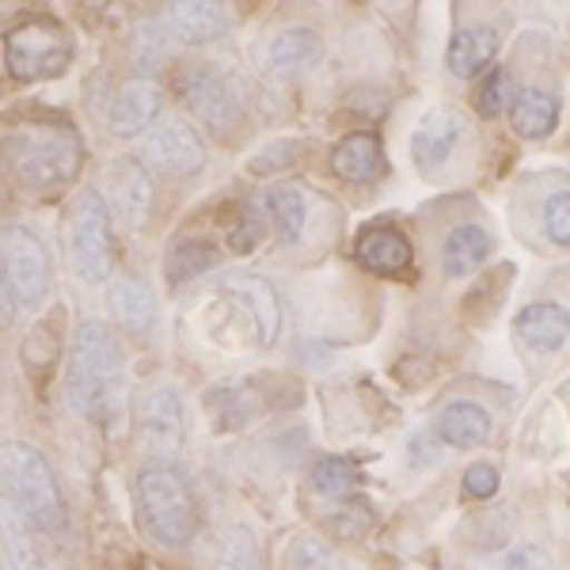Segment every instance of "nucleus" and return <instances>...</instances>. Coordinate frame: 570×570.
I'll use <instances>...</instances> for the list:
<instances>
[{"instance_id": "nucleus-1", "label": "nucleus", "mask_w": 570, "mask_h": 570, "mask_svg": "<svg viewBox=\"0 0 570 570\" xmlns=\"http://www.w3.org/2000/svg\"><path fill=\"white\" fill-rule=\"evenodd\" d=\"M118 381H122V354H118L115 331L104 320H85L72 338L69 407L91 422H107Z\"/></svg>"}, {"instance_id": "nucleus-2", "label": "nucleus", "mask_w": 570, "mask_h": 570, "mask_svg": "<svg viewBox=\"0 0 570 570\" xmlns=\"http://www.w3.org/2000/svg\"><path fill=\"white\" fill-rule=\"evenodd\" d=\"M137 521L160 548H187L198 532V502L190 483L171 464H149L134 483Z\"/></svg>"}, {"instance_id": "nucleus-3", "label": "nucleus", "mask_w": 570, "mask_h": 570, "mask_svg": "<svg viewBox=\"0 0 570 570\" xmlns=\"http://www.w3.org/2000/svg\"><path fill=\"white\" fill-rule=\"evenodd\" d=\"M85 145L66 122H31L8 137V164L31 190H58L77 179Z\"/></svg>"}, {"instance_id": "nucleus-4", "label": "nucleus", "mask_w": 570, "mask_h": 570, "mask_svg": "<svg viewBox=\"0 0 570 570\" xmlns=\"http://www.w3.org/2000/svg\"><path fill=\"white\" fill-rule=\"evenodd\" d=\"M4 487H8V502L39 532L66 529V505H61L58 480H53L46 456L35 453L23 441H12L4 449Z\"/></svg>"}, {"instance_id": "nucleus-5", "label": "nucleus", "mask_w": 570, "mask_h": 570, "mask_svg": "<svg viewBox=\"0 0 570 570\" xmlns=\"http://www.w3.org/2000/svg\"><path fill=\"white\" fill-rule=\"evenodd\" d=\"M72 42L50 16H35L4 35V66L16 80H53L69 69Z\"/></svg>"}, {"instance_id": "nucleus-6", "label": "nucleus", "mask_w": 570, "mask_h": 570, "mask_svg": "<svg viewBox=\"0 0 570 570\" xmlns=\"http://www.w3.org/2000/svg\"><path fill=\"white\" fill-rule=\"evenodd\" d=\"M69 255L72 274L85 285H104L115 271V240H110V214L107 202L96 190L77 198V214L69 225Z\"/></svg>"}, {"instance_id": "nucleus-7", "label": "nucleus", "mask_w": 570, "mask_h": 570, "mask_svg": "<svg viewBox=\"0 0 570 570\" xmlns=\"http://www.w3.org/2000/svg\"><path fill=\"white\" fill-rule=\"evenodd\" d=\"M50 289V259L39 236L23 225L4 228V301L12 308H35Z\"/></svg>"}, {"instance_id": "nucleus-8", "label": "nucleus", "mask_w": 570, "mask_h": 570, "mask_svg": "<svg viewBox=\"0 0 570 570\" xmlns=\"http://www.w3.org/2000/svg\"><path fill=\"white\" fill-rule=\"evenodd\" d=\"M145 164L168 171V176H198L206 168V141L195 126L179 115H168L141 137Z\"/></svg>"}, {"instance_id": "nucleus-9", "label": "nucleus", "mask_w": 570, "mask_h": 570, "mask_svg": "<svg viewBox=\"0 0 570 570\" xmlns=\"http://www.w3.org/2000/svg\"><path fill=\"white\" fill-rule=\"evenodd\" d=\"M468 134H472V126H468V118L461 110L434 107L419 122V130L411 134V156H415V164L426 171V176H434V171H441L456 153H461Z\"/></svg>"}, {"instance_id": "nucleus-10", "label": "nucleus", "mask_w": 570, "mask_h": 570, "mask_svg": "<svg viewBox=\"0 0 570 570\" xmlns=\"http://www.w3.org/2000/svg\"><path fill=\"white\" fill-rule=\"evenodd\" d=\"M179 96L183 104H187L202 122L209 126V130H236L244 118V107H240V96H236V88L228 85L225 77H217V72L209 69H195L183 77L179 85Z\"/></svg>"}, {"instance_id": "nucleus-11", "label": "nucleus", "mask_w": 570, "mask_h": 570, "mask_svg": "<svg viewBox=\"0 0 570 570\" xmlns=\"http://www.w3.org/2000/svg\"><path fill=\"white\" fill-rule=\"evenodd\" d=\"M160 27L176 42L202 46V42L220 39V35L233 27V8L214 4V0H179V4L164 8Z\"/></svg>"}, {"instance_id": "nucleus-12", "label": "nucleus", "mask_w": 570, "mask_h": 570, "mask_svg": "<svg viewBox=\"0 0 570 570\" xmlns=\"http://www.w3.org/2000/svg\"><path fill=\"white\" fill-rule=\"evenodd\" d=\"M141 434L145 449L156 456H176L187 438V422H183V403L176 389H153L145 395L141 407Z\"/></svg>"}, {"instance_id": "nucleus-13", "label": "nucleus", "mask_w": 570, "mask_h": 570, "mask_svg": "<svg viewBox=\"0 0 570 570\" xmlns=\"http://www.w3.org/2000/svg\"><path fill=\"white\" fill-rule=\"evenodd\" d=\"M160 107H164V88L156 80L137 77L130 85L118 88V96L110 99V130L118 137L149 134L160 122Z\"/></svg>"}, {"instance_id": "nucleus-14", "label": "nucleus", "mask_w": 570, "mask_h": 570, "mask_svg": "<svg viewBox=\"0 0 570 570\" xmlns=\"http://www.w3.org/2000/svg\"><path fill=\"white\" fill-rule=\"evenodd\" d=\"M107 198H110V209L122 217V225L137 233V228L149 220V209H153V183L145 176V168H137L134 160H118L115 168H110Z\"/></svg>"}, {"instance_id": "nucleus-15", "label": "nucleus", "mask_w": 570, "mask_h": 570, "mask_svg": "<svg viewBox=\"0 0 570 570\" xmlns=\"http://www.w3.org/2000/svg\"><path fill=\"white\" fill-rule=\"evenodd\" d=\"M220 289H225L228 297H236L247 312H252L255 335H259L263 346H271L274 338H278L282 308H278V293L271 289V282L255 278V274H228V278L220 282Z\"/></svg>"}, {"instance_id": "nucleus-16", "label": "nucleus", "mask_w": 570, "mask_h": 570, "mask_svg": "<svg viewBox=\"0 0 570 570\" xmlns=\"http://www.w3.org/2000/svg\"><path fill=\"white\" fill-rule=\"evenodd\" d=\"M354 259L373 274H400L407 271L415 252H411V240L395 228H365L354 244Z\"/></svg>"}, {"instance_id": "nucleus-17", "label": "nucleus", "mask_w": 570, "mask_h": 570, "mask_svg": "<svg viewBox=\"0 0 570 570\" xmlns=\"http://www.w3.org/2000/svg\"><path fill=\"white\" fill-rule=\"evenodd\" d=\"M331 168L346 183H370L384 171V149L381 137L373 134H346L343 141L331 149Z\"/></svg>"}, {"instance_id": "nucleus-18", "label": "nucleus", "mask_w": 570, "mask_h": 570, "mask_svg": "<svg viewBox=\"0 0 570 570\" xmlns=\"http://www.w3.org/2000/svg\"><path fill=\"white\" fill-rule=\"evenodd\" d=\"M206 411L217 430H240L263 411V392L255 389V381L220 384V389H209Z\"/></svg>"}, {"instance_id": "nucleus-19", "label": "nucleus", "mask_w": 570, "mask_h": 570, "mask_svg": "<svg viewBox=\"0 0 570 570\" xmlns=\"http://www.w3.org/2000/svg\"><path fill=\"white\" fill-rule=\"evenodd\" d=\"M567 335H570V312L563 305L540 301V305H529L518 316V338L529 346V351L551 354L567 343Z\"/></svg>"}, {"instance_id": "nucleus-20", "label": "nucleus", "mask_w": 570, "mask_h": 570, "mask_svg": "<svg viewBox=\"0 0 570 570\" xmlns=\"http://www.w3.org/2000/svg\"><path fill=\"white\" fill-rule=\"evenodd\" d=\"M499 53V35H494V27H464V31L453 35V42H449V69H453V77H480V72L491 66V58Z\"/></svg>"}, {"instance_id": "nucleus-21", "label": "nucleus", "mask_w": 570, "mask_h": 570, "mask_svg": "<svg viewBox=\"0 0 570 570\" xmlns=\"http://www.w3.org/2000/svg\"><path fill=\"white\" fill-rule=\"evenodd\" d=\"M487 434H491V415L472 400H453L449 407H441L438 415V438L449 441L456 449H472L483 445Z\"/></svg>"}, {"instance_id": "nucleus-22", "label": "nucleus", "mask_w": 570, "mask_h": 570, "mask_svg": "<svg viewBox=\"0 0 570 570\" xmlns=\"http://www.w3.org/2000/svg\"><path fill=\"white\" fill-rule=\"evenodd\" d=\"M487 255H491V236H487L480 225H461L449 233L441 259H445L449 278H468L472 271H480Z\"/></svg>"}, {"instance_id": "nucleus-23", "label": "nucleus", "mask_w": 570, "mask_h": 570, "mask_svg": "<svg viewBox=\"0 0 570 570\" xmlns=\"http://www.w3.org/2000/svg\"><path fill=\"white\" fill-rule=\"evenodd\" d=\"M320 58H324V42L308 27H289L271 46V66L278 72H289V77L293 72H308Z\"/></svg>"}, {"instance_id": "nucleus-24", "label": "nucleus", "mask_w": 570, "mask_h": 570, "mask_svg": "<svg viewBox=\"0 0 570 570\" xmlns=\"http://www.w3.org/2000/svg\"><path fill=\"white\" fill-rule=\"evenodd\" d=\"M110 305H115L118 324L130 335H149L156 327V297L145 282H118L110 293Z\"/></svg>"}, {"instance_id": "nucleus-25", "label": "nucleus", "mask_w": 570, "mask_h": 570, "mask_svg": "<svg viewBox=\"0 0 570 570\" xmlns=\"http://www.w3.org/2000/svg\"><path fill=\"white\" fill-rule=\"evenodd\" d=\"M217 266V247L206 240H183L168 252L164 259V278H168V289H183L195 278H202L206 271Z\"/></svg>"}, {"instance_id": "nucleus-26", "label": "nucleus", "mask_w": 570, "mask_h": 570, "mask_svg": "<svg viewBox=\"0 0 570 570\" xmlns=\"http://www.w3.org/2000/svg\"><path fill=\"white\" fill-rule=\"evenodd\" d=\"M510 122L513 130H518L521 137H529V141H540V137H548L551 130H556L559 122V104L548 96V91H521L518 107L510 110Z\"/></svg>"}, {"instance_id": "nucleus-27", "label": "nucleus", "mask_w": 570, "mask_h": 570, "mask_svg": "<svg viewBox=\"0 0 570 570\" xmlns=\"http://www.w3.org/2000/svg\"><path fill=\"white\" fill-rule=\"evenodd\" d=\"M263 209L271 214L274 225H278L282 240H297L308 217V198L297 183H282V187H271L263 195Z\"/></svg>"}, {"instance_id": "nucleus-28", "label": "nucleus", "mask_w": 570, "mask_h": 570, "mask_svg": "<svg viewBox=\"0 0 570 570\" xmlns=\"http://www.w3.org/2000/svg\"><path fill=\"white\" fill-rule=\"evenodd\" d=\"M31 521L16 510L12 502L4 505V556H8V567L12 570H46L39 548L31 544V532H27Z\"/></svg>"}, {"instance_id": "nucleus-29", "label": "nucleus", "mask_w": 570, "mask_h": 570, "mask_svg": "<svg viewBox=\"0 0 570 570\" xmlns=\"http://www.w3.org/2000/svg\"><path fill=\"white\" fill-rule=\"evenodd\" d=\"M214 570H263V551L255 544L252 529L236 525L217 540Z\"/></svg>"}, {"instance_id": "nucleus-30", "label": "nucleus", "mask_w": 570, "mask_h": 570, "mask_svg": "<svg viewBox=\"0 0 570 570\" xmlns=\"http://www.w3.org/2000/svg\"><path fill=\"white\" fill-rule=\"evenodd\" d=\"M282 570H343V559L320 537H297L282 551Z\"/></svg>"}, {"instance_id": "nucleus-31", "label": "nucleus", "mask_w": 570, "mask_h": 570, "mask_svg": "<svg viewBox=\"0 0 570 570\" xmlns=\"http://www.w3.org/2000/svg\"><path fill=\"white\" fill-rule=\"evenodd\" d=\"M354 483H357V472L346 461H338V456H327V461H320L312 468V487H316L320 494H331V499L351 494Z\"/></svg>"}, {"instance_id": "nucleus-32", "label": "nucleus", "mask_w": 570, "mask_h": 570, "mask_svg": "<svg viewBox=\"0 0 570 570\" xmlns=\"http://www.w3.org/2000/svg\"><path fill=\"white\" fill-rule=\"evenodd\" d=\"M518 88H513V77L505 69H494L491 77L483 80L480 88V110L483 115H502V110L518 107Z\"/></svg>"}, {"instance_id": "nucleus-33", "label": "nucleus", "mask_w": 570, "mask_h": 570, "mask_svg": "<svg viewBox=\"0 0 570 570\" xmlns=\"http://www.w3.org/2000/svg\"><path fill=\"white\" fill-rule=\"evenodd\" d=\"M544 228H548L551 244L570 247V190H559V195L548 198V206H544Z\"/></svg>"}, {"instance_id": "nucleus-34", "label": "nucleus", "mask_w": 570, "mask_h": 570, "mask_svg": "<svg viewBox=\"0 0 570 570\" xmlns=\"http://www.w3.org/2000/svg\"><path fill=\"white\" fill-rule=\"evenodd\" d=\"M293 156H297V141H271L247 160V171L252 176H274L278 168H289Z\"/></svg>"}, {"instance_id": "nucleus-35", "label": "nucleus", "mask_w": 570, "mask_h": 570, "mask_svg": "<svg viewBox=\"0 0 570 570\" xmlns=\"http://www.w3.org/2000/svg\"><path fill=\"white\" fill-rule=\"evenodd\" d=\"M464 494L468 499H494L499 494V472L491 464H472L464 472Z\"/></svg>"}, {"instance_id": "nucleus-36", "label": "nucleus", "mask_w": 570, "mask_h": 570, "mask_svg": "<svg viewBox=\"0 0 570 570\" xmlns=\"http://www.w3.org/2000/svg\"><path fill=\"white\" fill-rule=\"evenodd\" d=\"M502 570H556V563H551L540 548L525 544V548H513L510 556L502 559Z\"/></svg>"}, {"instance_id": "nucleus-37", "label": "nucleus", "mask_w": 570, "mask_h": 570, "mask_svg": "<svg viewBox=\"0 0 570 570\" xmlns=\"http://www.w3.org/2000/svg\"><path fill=\"white\" fill-rule=\"evenodd\" d=\"M259 228H263L259 206H247V209H244V217H240V228H236V233L228 236V244H233L236 252H252L255 240H259Z\"/></svg>"}]
</instances>
